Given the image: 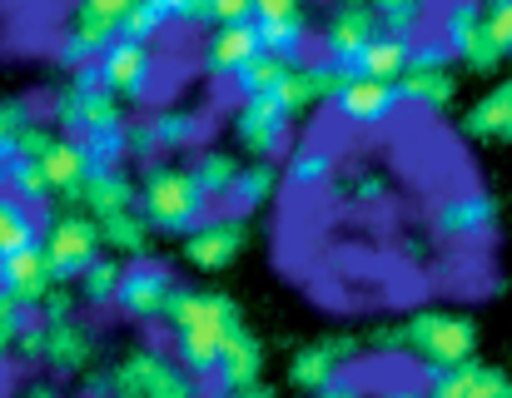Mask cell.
<instances>
[{"label": "cell", "mask_w": 512, "mask_h": 398, "mask_svg": "<svg viewBox=\"0 0 512 398\" xmlns=\"http://www.w3.org/2000/svg\"><path fill=\"white\" fill-rule=\"evenodd\" d=\"M170 339H174V359L194 374V379H214L224 349L234 344V334H244V309L219 294V289H194L179 284L170 299Z\"/></svg>", "instance_id": "obj_1"}, {"label": "cell", "mask_w": 512, "mask_h": 398, "mask_svg": "<svg viewBox=\"0 0 512 398\" xmlns=\"http://www.w3.org/2000/svg\"><path fill=\"white\" fill-rule=\"evenodd\" d=\"M55 120H60V135L80 140L100 170H120V160L130 155L125 150V135H130L125 105L100 85L95 70H80L70 85L55 90Z\"/></svg>", "instance_id": "obj_2"}, {"label": "cell", "mask_w": 512, "mask_h": 398, "mask_svg": "<svg viewBox=\"0 0 512 398\" xmlns=\"http://www.w3.org/2000/svg\"><path fill=\"white\" fill-rule=\"evenodd\" d=\"M373 349H408L433 369H458L478 359V324L463 309H413L398 324H383L368 334Z\"/></svg>", "instance_id": "obj_3"}, {"label": "cell", "mask_w": 512, "mask_h": 398, "mask_svg": "<svg viewBox=\"0 0 512 398\" xmlns=\"http://www.w3.org/2000/svg\"><path fill=\"white\" fill-rule=\"evenodd\" d=\"M140 214L150 219L155 234L189 239V234L214 214V199H209V190L199 185V175H194L189 165L155 160V165H145V175H140Z\"/></svg>", "instance_id": "obj_4"}, {"label": "cell", "mask_w": 512, "mask_h": 398, "mask_svg": "<svg viewBox=\"0 0 512 398\" xmlns=\"http://www.w3.org/2000/svg\"><path fill=\"white\" fill-rule=\"evenodd\" d=\"M105 398H209V389L174 354L130 349L125 359L110 364V394Z\"/></svg>", "instance_id": "obj_5"}, {"label": "cell", "mask_w": 512, "mask_h": 398, "mask_svg": "<svg viewBox=\"0 0 512 398\" xmlns=\"http://www.w3.org/2000/svg\"><path fill=\"white\" fill-rule=\"evenodd\" d=\"M105 254V234H100V219L85 214V209H65L45 224V259L55 269L60 284H75L95 259Z\"/></svg>", "instance_id": "obj_6"}, {"label": "cell", "mask_w": 512, "mask_h": 398, "mask_svg": "<svg viewBox=\"0 0 512 398\" xmlns=\"http://www.w3.org/2000/svg\"><path fill=\"white\" fill-rule=\"evenodd\" d=\"M15 349H20V359L50 364L55 374H80V369L95 359V334H90L80 319H65V324L30 319L25 334L15 339Z\"/></svg>", "instance_id": "obj_7"}, {"label": "cell", "mask_w": 512, "mask_h": 398, "mask_svg": "<svg viewBox=\"0 0 512 398\" xmlns=\"http://www.w3.org/2000/svg\"><path fill=\"white\" fill-rule=\"evenodd\" d=\"M398 90H403V105H413V110H423V115H443V110L453 105V95H458L448 45H443V40H418L413 65H408V75L398 80Z\"/></svg>", "instance_id": "obj_8"}, {"label": "cell", "mask_w": 512, "mask_h": 398, "mask_svg": "<svg viewBox=\"0 0 512 398\" xmlns=\"http://www.w3.org/2000/svg\"><path fill=\"white\" fill-rule=\"evenodd\" d=\"M95 75H100V85H105L120 105H140V100L155 90V45L120 35V40L105 50V60L95 65Z\"/></svg>", "instance_id": "obj_9"}, {"label": "cell", "mask_w": 512, "mask_h": 398, "mask_svg": "<svg viewBox=\"0 0 512 398\" xmlns=\"http://www.w3.org/2000/svg\"><path fill=\"white\" fill-rule=\"evenodd\" d=\"M289 125L294 115L274 100V95H254V100H239L229 130H234V145L249 155V160H274L284 145H289Z\"/></svg>", "instance_id": "obj_10"}, {"label": "cell", "mask_w": 512, "mask_h": 398, "mask_svg": "<svg viewBox=\"0 0 512 398\" xmlns=\"http://www.w3.org/2000/svg\"><path fill=\"white\" fill-rule=\"evenodd\" d=\"M383 35V20L368 0H339V10L324 25V60H334L343 70H358V60L368 55V45Z\"/></svg>", "instance_id": "obj_11"}, {"label": "cell", "mask_w": 512, "mask_h": 398, "mask_svg": "<svg viewBox=\"0 0 512 398\" xmlns=\"http://www.w3.org/2000/svg\"><path fill=\"white\" fill-rule=\"evenodd\" d=\"M174 274L165 264L145 259V264H125V279H120V299L115 309L135 324H160L170 314V299H174Z\"/></svg>", "instance_id": "obj_12"}, {"label": "cell", "mask_w": 512, "mask_h": 398, "mask_svg": "<svg viewBox=\"0 0 512 398\" xmlns=\"http://www.w3.org/2000/svg\"><path fill=\"white\" fill-rule=\"evenodd\" d=\"M483 15H488V5L483 0H448L443 5V45H448V55L453 60H463L468 70H478V75H488V70H498L503 60L488 50V40H483Z\"/></svg>", "instance_id": "obj_13"}, {"label": "cell", "mask_w": 512, "mask_h": 398, "mask_svg": "<svg viewBox=\"0 0 512 398\" xmlns=\"http://www.w3.org/2000/svg\"><path fill=\"white\" fill-rule=\"evenodd\" d=\"M244 239H249L244 214H209V219L184 239V264L199 269V274H219V269H229V264L239 259Z\"/></svg>", "instance_id": "obj_14"}, {"label": "cell", "mask_w": 512, "mask_h": 398, "mask_svg": "<svg viewBox=\"0 0 512 398\" xmlns=\"http://www.w3.org/2000/svg\"><path fill=\"white\" fill-rule=\"evenodd\" d=\"M398 105H403L398 80H373V75H363V70H353V75L343 80L339 100H334V110H339L348 125H358V130H378V125H388Z\"/></svg>", "instance_id": "obj_15"}, {"label": "cell", "mask_w": 512, "mask_h": 398, "mask_svg": "<svg viewBox=\"0 0 512 398\" xmlns=\"http://www.w3.org/2000/svg\"><path fill=\"white\" fill-rule=\"evenodd\" d=\"M433 234L438 239H483L498 224V199L488 190H463V195H443L433 204Z\"/></svg>", "instance_id": "obj_16"}, {"label": "cell", "mask_w": 512, "mask_h": 398, "mask_svg": "<svg viewBox=\"0 0 512 398\" xmlns=\"http://www.w3.org/2000/svg\"><path fill=\"white\" fill-rule=\"evenodd\" d=\"M423 384H428V398H512V379L483 359L458 364V369L423 364Z\"/></svg>", "instance_id": "obj_17"}, {"label": "cell", "mask_w": 512, "mask_h": 398, "mask_svg": "<svg viewBox=\"0 0 512 398\" xmlns=\"http://www.w3.org/2000/svg\"><path fill=\"white\" fill-rule=\"evenodd\" d=\"M353 354H358V339H348V334L314 339V344H304V349L289 359V384L304 389V394H319L329 379H339L343 369H348Z\"/></svg>", "instance_id": "obj_18"}, {"label": "cell", "mask_w": 512, "mask_h": 398, "mask_svg": "<svg viewBox=\"0 0 512 398\" xmlns=\"http://www.w3.org/2000/svg\"><path fill=\"white\" fill-rule=\"evenodd\" d=\"M264 55V35L259 20H239V25H214V35L204 40V70L219 80H234L239 70H249Z\"/></svg>", "instance_id": "obj_19"}, {"label": "cell", "mask_w": 512, "mask_h": 398, "mask_svg": "<svg viewBox=\"0 0 512 398\" xmlns=\"http://www.w3.org/2000/svg\"><path fill=\"white\" fill-rule=\"evenodd\" d=\"M55 284H60V279H55V269H50V259H45V244L0 259V294H10V299L25 304L30 314L45 304V294H50Z\"/></svg>", "instance_id": "obj_20"}, {"label": "cell", "mask_w": 512, "mask_h": 398, "mask_svg": "<svg viewBox=\"0 0 512 398\" xmlns=\"http://www.w3.org/2000/svg\"><path fill=\"white\" fill-rule=\"evenodd\" d=\"M40 165H45L50 195H60V204H65V209H70V204H75V195L85 190V180L100 170V165L90 160V150H85L80 140H70V135H55Z\"/></svg>", "instance_id": "obj_21"}, {"label": "cell", "mask_w": 512, "mask_h": 398, "mask_svg": "<svg viewBox=\"0 0 512 398\" xmlns=\"http://www.w3.org/2000/svg\"><path fill=\"white\" fill-rule=\"evenodd\" d=\"M463 135L468 140H488V145H512V75L498 80L488 95H478L463 115Z\"/></svg>", "instance_id": "obj_22"}, {"label": "cell", "mask_w": 512, "mask_h": 398, "mask_svg": "<svg viewBox=\"0 0 512 398\" xmlns=\"http://www.w3.org/2000/svg\"><path fill=\"white\" fill-rule=\"evenodd\" d=\"M259 379H264V344L244 329V334H234V344L224 349V359L214 369V394L234 398V394H244V389H254Z\"/></svg>", "instance_id": "obj_23"}, {"label": "cell", "mask_w": 512, "mask_h": 398, "mask_svg": "<svg viewBox=\"0 0 512 398\" xmlns=\"http://www.w3.org/2000/svg\"><path fill=\"white\" fill-rule=\"evenodd\" d=\"M70 209H85L95 219H110V214H125V209H140V185L125 175V170H95L85 180V190L75 195Z\"/></svg>", "instance_id": "obj_24"}, {"label": "cell", "mask_w": 512, "mask_h": 398, "mask_svg": "<svg viewBox=\"0 0 512 398\" xmlns=\"http://www.w3.org/2000/svg\"><path fill=\"white\" fill-rule=\"evenodd\" d=\"M145 0H70V30L100 40V45H115L125 35V20L140 10Z\"/></svg>", "instance_id": "obj_25"}, {"label": "cell", "mask_w": 512, "mask_h": 398, "mask_svg": "<svg viewBox=\"0 0 512 398\" xmlns=\"http://www.w3.org/2000/svg\"><path fill=\"white\" fill-rule=\"evenodd\" d=\"M100 234H105V249L120 254V259H130V264L155 259V229H150V219L140 209H125V214L100 219Z\"/></svg>", "instance_id": "obj_26"}, {"label": "cell", "mask_w": 512, "mask_h": 398, "mask_svg": "<svg viewBox=\"0 0 512 398\" xmlns=\"http://www.w3.org/2000/svg\"><path fill=\"white\" fill-rule=\"evenodd\" d=\"M45 244V229L35 219V209L25 199H15L10 190H0V259L20 254V249H35Z\"/></svg>", "instance_id": "obj_27"}, {"label": "cell", "mask_w": 512, "mask_h": 398, "mask_svg": "<svg viewBox=\"0 0 512 398\" xmlns=\"http://www.w3.org/2000/svg\"><path fill=\"white\" fill-rule=\"evenodd\" d=\"M413 50H418L413 35H393V30H383V35L368 45V55L358 60V70L373 75V80H403L408 65H413Z\"/></svg>", "instance_id": "obj_28"}, {"label": "cell", "mask_w": 512, "mask_h": 398, "mask_svg": "<svg viewBox=\"0 0 512 398\" xmlns=\"http://www.w3.org/2000/svg\"><path fill=\"white\" fill-rule=\"evenodd\" d=\"M120 279H125V259H120V254H100V259L75 279L80 304H85V309H115V299H120Z\"/></svg>", "instance_id": "obj_29"}, {"label": "cell", "mask_w": 512, "mask_h": 398, "mask_svg": "<svg viewBox=\"0 0 512 398\" xmlns=\"http://www.w3.org/2000/svg\"><path fill=\"white\" fill-rule=\"evenodd\" d=\"M279 180H284V170H279L274 160H249L244 175H239V185H234V195H229V214H249V209H259L264 199L279 190Z\"/></svg>", "instance_id": "obj_30"}, {"label": "cell", "mask_w": 512, "mask_h": 398, "mask_svg": "<svg viewBox=\"0 0 512 398\" xmlns=\"http://www.w3.org/2000/svg\"><path fill=\"white\" fill-rule=\"evenodd\" d=\"M189 170L199 175V185L209 190V199L219 204V199L234 195V185H239V175H244V160H234L229 150H204Z\"/></svg>", "instance_id": "obj_31"}, {"label": "cell", "mask_w": 512, "mask_h": 398, "mask_svg": "<svg viewBox=\"0 0 512 398\" xmlns=\"http://www.w3.org/2000/svg\"><path fill=\"white\" fill-rule=\"evenodd\" d=\"M329 180H334V155L319 150V145L294 150L289 165H284V185H289V190H319V185H329Z\"/></svg>", "instance_id": "obj_32"}, {"label": "cell", "mask_w": 512, "mask_h": 398, "mask_svg": "<svg viewBox=\"0 0 512 398\" xmlns=\"http://www.w3.org/2000/svg\"><path fill=\"white\" fill-rule=\"evenodd\" d=\"M150 125H155L160 155H165V150H189V145L204 135V120H199L194 110H160V115H150Z\"/></svg>", "instance_id": "obj_33"}, {"label": "cell", "mask_w": 512, "mask_h": 398, "mask_svg": "<svg viewBox=\"0 0 512 398\" xmlns=\"http://www.w3.org/2000/svg\"><path fill=\"white\" fill-rule=\"evenodd\" d=\"M0 180H5L10 195L25 199V204L50 199V180H45V165L40 160H0Z\"/></svg>", "instance_id": "obj_34"}, {"label": "cell", "mask_w": 512, "mask_h": 398, "mask_svg": "<svg viewBox=\"0 0 512 398\" xmlns=\"http://www.w3.org/2000/svg\"><path fill=\"white\" fill-rule=\"evenodd\" d=\"M383 20V30L393 35H413L423 40V20H428V0H368Z\"/></svg>", "instance_id": "obj_35"}, {"label": "cell", "mask_w": 512, "mask_h": 398, "mask_svg": "<svg viewBox=\"0 0 512 398\" xmlns=\"http://www.w3.org/2000/svg\"><path fill=\"white\" fill-rule=\"evenodd\" d=\"M284 65H289L284 55H269V50H264V55H259V60L249 65V70H239V75H234V95H239V100H254V95H274V85H279Z\"/></svg>", "instance_id": "obj_36"}, {"label": "cell", "mask_w": 512, "mask_h": 398, "mask_svg": "<svg viewBox=\"0 0 512 398\" xmlns=\"http://www.w3.org/2000/svg\"><path fill=\"white\" fill-rule=\"evenodd\" d=\"M264 50L284 55V60H304V40H309V20H279V25H259Z\"/></svg>", "instance_id": "obj_37"}, {"label": "cell", "mask_w": 512, "mask_h": 398, "mask_svg": "<svg viewBox=\"0 0 512 398\" xmlns=\"http://www.w3.org/2000/svg\"><path fill=\"white\" fill-rule=\"evenodd\" d=\"M483 40L498 60L512 55V0H488V15H483Z\"/></svg>", "instance_id": "obj_38"}, {"label": "cell", "mask_w": 512, "mask_h": 398, "mask_svg": "<svg viewBox=\"0 0 512 398\" xmlns=\"http://www.w3.org/2000/svg\"><path fill=\"white\" fill-rule=\"evenodd\" d=\"M150 5L160 10L165 25H184V30H199V25L214 20L209 15V0H150Z\"/></svg>", "instance_id": "obj_39"}, {"label": "cell", "mask_w": 512, "mask_h": 398, "mask_svg": "<svg viewBox=\"0 0 512 398\" xmlns=\"http://www.w3.org/2000/svg\"><path fill=\"white\" fill-rule=\"evenodd\" d=\"M30 125H35L30 105H20V100H5V95H0V160L15 150V140H20Z\"/></svg>", "instance_id": "obj_40"}, {"label": "cell", "mask_w": 512, "mask_h": 398, "mask_svg": "<svg viewBox=\"0 0 512 398\" xmlns=\"http://www.w3.org/2000/svg\"><path fill=\"white\" fill-rule=\"evenodd\" d=\"M30 319H35V314H30L25 304H15L10 294H0V364H5V354L15 349V339L25 334Z\"/></svg>", "instance_id": "obj_41"}, {"label": "cell", "mask_w": 512, "mask_h": 398, "mask_svg": "<svg viewBox=\"0 0 512 398\" xmlns=\"http://www.w3.org/2000/svg\"><path fill=\"white\" fill-rule=\"evenodd\" d=\"M75 304H80V289L55 284V289L45 294V304L35 309V319H45V324H65V319H75Z\"/></svg>", "instance_id": "obj_42"}, {"label": "cell", "mask_w": 512, "mask_h": 398, "mask_svg": "<svg viewBox=\"0 0 512 398\" xmlns=\"http://www.w3.org/2000/svg\"><path fill=\"white\" fill-rule=\"evenodd\" d=\"M125 150H130L135 160H150V165H155V155H160V145H155V125H150V120H130Z\"/></svg>", "instance_id": "obj_43"}, {"label": "cell", "mask_w": 512, "mask_h": 398, "mask_svg": "<svg viewBox=\"0 0 512 398\" xmlns=\"http://www.w3.org/2000/svg\"><path fill=\"white\" fill-rule=\"evenodd\" d=\"M254 20H259V25L304 20V0H254Z\"/></svg>", "instance_id": "obj_44"}, {"label": "cell", "mask_w": 512, "mask_h": 398, "mask_svg": "<svg viewBox=\"0 0 512 398\" xmlns=\"http://www.w3.org/2000/svg\"><path fill=\"white\" fill-rule=\"evenodd\" d=\"M160 30H165V20H160V10H155L150 0H145V5H140V10L125 20V35H130V40H155Z\"/></svg>", "instance_id": "obj_45"}, {"label": "cell", "mask_w": 512, "mask_h": 398, "mask_svg": "<svg viewBox=\"0 0 512 398\" xmlns=\"http://www.w3.org/2000/svg\"><path fill=\"white\" fill-rule=\"evenodd\" d=\"M209 15L214 25H239V20H254V0H209Z\"/></svg>", "instance_id": "obj_46"}, {"label": "cell", "mask_w": 512, "mask_h": 398, "mask_svg": "<svg viewBox=\"0 0 512 398\" xmlns=\"http://www.w3.org/2000/svg\"><path fill=\"white\" fill-rule=\"evenodd\" d=\"M314 398H368V389H363V379H358V374H348V369H343L339 379H329Z\"/></svg>", "instance_id": "obj_47"}, {"label": "cell", "mask_w": 512, "mask_h": 398, "mask_svg": "<svg viewBox=\"0 0 512 398\" xmlns=\"http://www.w3.org/2000/svg\"><path fill=\"white\" fill-rule=\"evenodd\" d=\"M20 398H65V394H60L50 379H35V384H25V389H20Z\"/></svg>", "instance_id": "obj_48"}, {"label": "cell", "mask_w": 512, "mask_h": 398, "mask_svg": "<svg viewBox=\"0 0 512 398\" xmlns=\"http://www.w3.org/2000/svg\"><path fill=\"white\" fill-rule=\"evenodd\" d=\"M378 398H428V384H393V389H383Z\"/></svg>", "instance_id": "obj_49"}, {"label": "cell", "mask_w": 512, "mask_h": 398, "mask_svg": "<svg viewBox=\"0 0 512 398\" xmlns=\"http://www.w3.org/2000/svg\"><path fill=\"white\" fill-rule=\"evenodd\" d=\"M383 195V180H358V199H378Z\"/></svg>", "instance_id": "obj_50"}, {"label": "cell", "mask_w": 512, "mask_h": 398, "mask_svg": "<svg viewBox=\"0 0 512 398\" xmlns=\"http://www.w3.org/2000/svg\"><path fill=\"white\" fill-rule=\"evenodd\" d=\"M234 398H274V389L269 384H254V389H244V394H234Z\"/></svg>", "instance_id": "obj_51"}]
</instances>
